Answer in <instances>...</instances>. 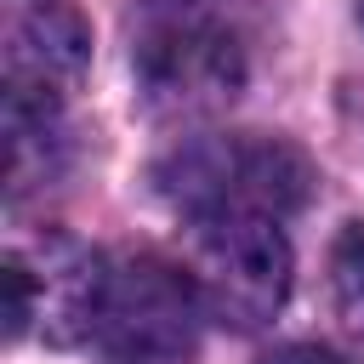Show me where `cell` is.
Returning <instances> with one entry per match:
<instances>
[{
	"label": "cell",
	"mask_w": 364,
	"mask_h": 364,
	"mask_svg": "<svg viewBox=\"0 0 364 364\" xmlns=\"http://www.w3.org/2000/svg\"><path fill=\"white\" fill-rule=\"evenodd\" d=\"M136 97L159 119H205L250 80V28L233 0H136Z\"/></svg>",
	"instance_id": "obj_1"
},
{
	"label": "cell",
	"mask_w": 364,
	"mask_h": 364,
	"mask_svg": "<svg viewBox=\"0 0 364 364\" xmlns=\"http://www.w3.org/2000/svg\"><path fill=\"white\" fill-rule=\"evenodd\" d=\"M154 182L188 222L216 216V210L290 216L313 193V165L284 136L233 131V136H193V142L171 148L159 159Z\"/></svg>",
	"instance_id": "obj_2"
},
{
	"label": "cell",
	"mask_w": 364,
	"mask_h": 364,
	"mask_svg": "<svg viewBox=\"0 0 364 364\" xmlns=\"http://www.w3.org/2000/svg\"><path fill=\"white\" fill-rule=\"evenodd\" d=\"M205 318L228 330H262L290 296V239L279 216L262 210H216L193 216L182 256Z\"/></svg>",
	"instance_id": "obj_3"
},
{
	"label": "cell",
	"mask_w": 364,
	"mask_h": 364,
	"mask_svg": "<svg viewBox=\"0 0 364 364\" xmlns=\"http://www.w3.org/2000/svg\"><path fill=\"white\" fill-rule=\"evenodd\" d=\"M199 296L188 267H171L148 250L108 262L91 341L102 364H193L199 347Z\"/></svg>",
	"instance_id": "obj_4"
},
{
	"label": "cell",
	"mask_w": 364,
	"mask_h": 364,
	"mask_svg": "<svg viewBox=\"0 0 364 364\" xmlns=\"http://www.w3.org/2000/svg\"><path fill=\"white\" fill-rule=\"evenodd\" d=\"M108 262L85 250L68 233H40L34 245H11L0 262L6 290V336H28V324L46 330V341H91L97 296H102Z\"/></svg>",
	"instance_id": "obj_5"
},
{
	"label": "cell",
	"mask_w": 364,
	"mask_h": 364,
	"mask_svg": "<svg viewBox=\"0 0 364 364\" xmlns=\"http://www.w3.org/2000/svg\"><path fill=\"white\" fill-rule=\"evenodd\" d=\"M91 57V28L74 6L40 0L11 23L6 40V102L63 108V97L80 85Z\"/></svg>",
	"instance_id": "obj_6"
},
{
	"label": "cell",
	"mask_w": 364,
	"mask_h": 364,
	"mask_svg": "<svg viewBox=\"0 0 364 364\" xmlns=\"http://www.w3.org/2000/svg\"><path fill=\"white\" fill-rule=\"evenodd\" d=\"M330 301L341 330L364 341V216L347 222L330 245Z\"/></svg>",
	"instance_id": "obj_7"
},
{
	"label": "cell",
	"mask_w": 364,
	"mask_h": 364,
	"mask_svg": "<svg viewBox=\"0 0 364 364\" xmlns=\"http://www.w3.org/2000/svg\"><path fill=\"white\" fill-rule=\"evenodd\" d=\"M267 364H336V358H330L324 347H279Z\"/></svg>",
	"instance_id": "obj_8"
},
{
	"label": "cell",
	"mask_w": 364,
	"mask_h": 364,
	"mask_svg": "<svg viewBox=\"0 0 364 364\" xmlns=\"http://www.w3.org/2000/svg\"><path fill=\"white\" fill-rule=\"evenodd\" d=\"M358 23H364V0H358Z\"/></svg>",
	"instance_id": "obj_9"
}]
</instances>
